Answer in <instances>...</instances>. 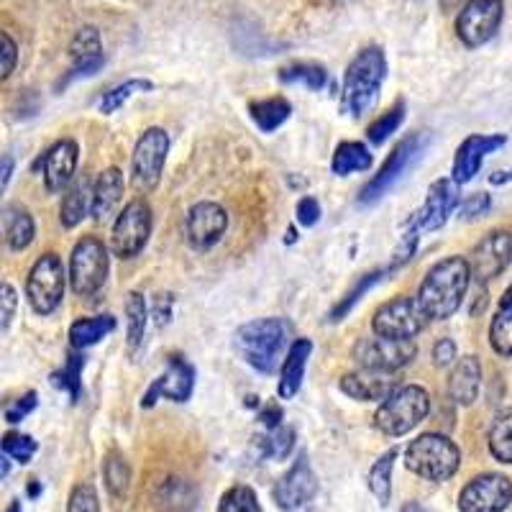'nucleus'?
I'll return each instance as SVG.
<instances>
[{"label": "nucleus", "mask_w": 512, "mask_h": 512, "mask_svg": "<svg viewBox=\"0 0 512 512\" xmlns=\"http://www.w3.org/2000/svg\"><path fill=\"white\" fill-rule=\"evenodd\" d=\"M310 354H313V341L310 338H295L290 349H287L285 359H282L280 384H277V395L282 400H292L300 392Z\"/></svg>", "instance_id": "b1692460"}, {"label": "nucleus", "mask_w": 512, "mask_h": 512, "mask_svg": "<svg viewBox=\"0 0 512 512\" xmlns=\"http://www.w3.org/2000/svg\"><path fill=\"white\" fill-rule=\"evenodd\" d=\"M34 410H36V392H26L24 397H18V400H13L11 405H6V410H3V418H6V423L16 425V423H21L26 415L34 413Z\"/></svg>", "instance_id": "de8ad7c7"}, {"label": "nucleus", "mask_w": 512, "mask_h": 512, "mask_svg": "<svg viewBox=\"0 0 512 512\" xmlns=\"http://www.w3.org/2000/svg\"><path fill=\"white\" fill-rule=\"evenodd\" d=\"M431 320L420 308L418 297L400 295L390 303H382L372 315V331L374 336L384 338H415Z\"/></svg>", "instance_id": "9b49d317"}, {"label": "nucleus", "mask_w": 512, "mask_h": 512, "mask_svg": "<svg viewBox=\"0 0 512 512\" xmlns=\"http://www.w3.org/2000/svg\"><path fill=\"white\" fill-rule=\"evenodd\" d=\"M11 177H13V157L11 154H6V157H3V172H0V187H3V190L8 187Z\"/></svg>", "instance_id": "6e6d98bb"}, {"label": "nucleus", "mask_w": 512, "mask_h": 512, "mask_svg": "<svg viewBox=\"0 0 512 512\" xmlns=\"http://www.w3.org/2000/svg\"><path fill=\"white\" fill-rule=\"evenodd\" d=\"M400 512H433V510H428V507H423V505H420V502H408V505L402 507Z\"/></svg>", "instance_id": "13d9d810"}, {"label": "nucleus", "mask_w": 512, "mask_h": 512, "mask_svg": "<svg viewBox=\"0 0 512 512\" xmlns=\"http://www.w3.org/2000/svg\"><path fill=\"white\" fill-rule=\"evenodd\" d=\"M295 438V428H290V425L274 428V431L269 433V448H272L274 459H287L292 448H295Z\"/></svg>", "instance_id": "49530a36"}, {"label": "nucleus", "mask_w": 512, "mask_h": 512, "mask_svg": "<svg viewBox=\"0 0 512 512\" xmlns=\"http://www.w3.org/2000/svg\"><path fill=\"white\" fill-rule=\"evenodd\" d=\"M103 479L113 497H126L128 487H131V466H128L126 456L118 454V451H111L105 456Z\"/></svg>", "instance_id": "a19ab883"}, {"label": "nucleus", "mask_w": 512, "mask_h": 512, "mask_svg": "<svg viewBox=\"0 0 512 512\" xmlns=\"http://www.w3.org/2000/svg\"><path fill=\"white\" fill-rule=\"evenodd\" d=\"M93 187L90 180L82 177L72 185V190L64 195L62 208H59V223L64 228H77L88 216H93Z\"/></svg>", "instance_id": "c85d7f7f"}, {"label": "nucleus", "mask_w": 512, "mask_h": 512, "mask_svg": "<svg viewBox=\"0 0 512 512\" xmlns=\"http://www.w3.org/2000/svg\"><path fill=\"white\" fill-rule=\"evenodd\" d=\"M280 82H287V85H303V88L313 90V93H320V90L331 88V75L315 62H295L282 67Z\"/></svg>", "instance_id": "473e14b6"}, {"label": "nucleus", "mask_w": 512, "mask_h": 512, "mask_svg": "<svg viewBox=\"0 0 512 512\" xmlns=\"http://www.w3.org/2000/svg\"><path fill=\"white\" fill-rule=\"evenodd\" d=\"M228 228V213L218 203L210 200H200L187 210L185 218V233L195 249H210L226 236Z\"/></svg>", "instance_id": "6ab92c4d"}, {"label": "nucleus", "mask_w": 512, "mask_h": 512, "mask_svg": "<svg viewBox=\"0 0 512 512\" xmlns=\"http://www.w3.org/2000/svg\"><path fill=\"white\" fill-rule=\"evenodd\" d=\"M507 144L505 134H492V136H469V139L461 141V146L456 149L454 167H451V180L456 185H464V182H472L477 177L479 167H482L484 157Z\"/></svg>", "instance_id": "412c9836"}, {"label": "nucleus", "mask_w": 512, "mask_h": 512, "mask_svg": "<svg viewBox=\"0 0 512 512\" xmlns=\"http://www.w3.org/2000/svg\"><path fill=\"white\" fill-rule=\"evenodd\" d=\"M249 116L254 118V123L262 128L264 134H272L292 116V105L287 98L254 100V103H249Z\"/></svg>", "instance_id": "2f4dec72"}, {"label": "nucleus", "mask_w": 512, "mask_h": 512, "mask_svg": "<svg viewBox=\"0 0 512 512\" xmlns=\"http://www.w3.org/2000/svg\"><path fill=\"white\" fill-rule=\"evenodd\" d=\"M402 121H405V100H397V103L392 105L390 111L382 113V116H379L377 121H374L372 126L367 128V139L372 141L374 146L384 144V141L390 139V136L395 134L397 128L402 126Z\"/></svg>", "instance_id": "79ce46f5"}, {"label": "nucleus", "mask_w": 512, "mask_h": 512, "mask_svg": "<svg viewBox=\"0 0 512 512\" xmlns=\"http://www.w3.org/2000/svg\"><path fill=\"white\" fill-rule=\"evenodd\" d=\"M36 448H39V443L31 436H26V433H6L3 436V454L8 459L18 461V464H29L34 459Z\"/></svg>", "instance_id": "c03bdc74"}, {"label": "nucleus", "mask_w": 512, "mask_h": 512, "mask_svg": "<svg viewBox=\"0 0 512 512\" xmlns=\"http://www.w3.org/2000/svg\"><path fill=\"white\" fill-rule=\"evenodd\" d=\"M116 331V318L113 315H95V318H80L70 326V344L72 349H90L105 336Z\"/></svg>", "instance_id": "7c9ffc66"}, {"label": "nucleus", "mask_w": 512, "mask_h": 512, "mask_svg": "<svg viewBox=\"0 0 512 512\" xmlns=\"http://www.w3.org/2000/svg\"><path fill=\"white\" fill-rule=\"evenodd\" d=\"M154 85L152 80H141V77H131V80L121 82V85H116V88H111L108 93L100 98L98 103V111L103 113V116H111V113L121 111L123 105L128 103V100L134 98V95L139 93H149Z\"/></svg>", "instance_id": "58836bf2"}, {"label": "nucleus", "mask_w": 512, "mask_h": 512, "mask_svg": "<svg viewBox=\"0 0 512 512\" xmlns=\"http://www.w3.org/2000/svg\"><path fill=\"white\" fill-rule=\"evenodd\" d=\"M459 185H456L451 177L446 180H436L428 187V195H425V203L420 205L413 213V221L418 223V228L423 233L438 231L448 223L451 213L459 208Z\"/></svg>", "instance_id": "aec40b11"}, {"label": "nucleus", "mask_w": 512, "mask_h": 512, "mask_svg": "<svg viewBox=\"0 0 512 512\" xmlns=\"http://www.w3.org/2000/svg\"><path fill=\"white\" fill-rule=\"evenodd\" d=\"M70 57L72 67L57 82V90L67 88L70 82L80 80V77H93L95 72L103 70V39H100V31L95 26H82V29H77V34L70 41Z\"/></svg>", "instance_id": "a211bd4d"}, {"label": "nucleus", "mask_w": 512, "mask_h": 512, "mask_svg": "<svg viewBox=\"0 0 512 512\" xmlns=\"http://www.w3.org/2000/svg\"><path fill=\"white\" fill-rule=\"evenodd\" d=\"M67 512H100V500L93 484L80 482L72 487Z\"/></svg>", "instance_id": "a18cd8bd"}, {"label": "nucleus", "mask_w": 512, "mask_h": 512, "mask_svg": "<svg viewBox=\"0 0 512 512\" xmlns=\"http://www.w3.org/2000/svg\"><path fill=\"white\" fill-rule=\"evenodd\" d=\"M502 16V0H469L456 16V36L469 49L484 47L500 31Z\"/></svg>", "instance_id": "ddd939ff"}, {"label": "nucleus", "mask_w": 512, "mask_h": 512, "mask_svg": "<svg viewBox=\"0 0 512 512\" xmlns=\"http://www.w3.org/2000/svg\"><path fill=\"white\" fill-rule=\"evenodd\" d=\"M169 154V134L164 128L152 126L139 136L131 154V180L141 195H149L159 187L164 172V162Z\"/></svg>", "instance_id": "1a4fd4ad"}, {"label": "nucleus", "mask_w": 512, "mask_h": 512, "mask_svg": "<svg viewBox=\"0 0 512 512\" xmlns=\"http://www.w3.org/2000/svg\"><path fill=\"white\" fill-rule=\"evenodd\" d=\"M456 361H459V351H456L454 341L451 338H438L436 346H433V364L438 369H446L456 364Z\"/></svg>", "instance_id": "8fccbe9b"}, {"label": "nucleus", "mask_w": 512, "mask_h": 512, "mask_svg": "<svg viewBox=\"0 0 512 512\" xmlns=\"http://www.w3.org/2000/svg\"><path fill=\"white\" fill-rule=\"evenodd\" d=\"M123 172L118 167H108L100 172L98 182L93 187V218L98 223H105L116 213V208L123 200Z\"/></svg>", "instance_id": "a878e982"}, {"label": "nucleus", "mask_w": 512, "mask_h": 512, "mask_svg": "<svg viewBox=\"0 0 512 512\" xmlns=\"http://www.w3.org/2000/svg\"><path fill=\"white\" fill-rule=\"evenodd\" d=\"M195 390V367L180 354L167 356V369L159 374L152 382V387L146 390L141 408H154L159 400H172V402H187Z\"/></svg>", "instance_id": "2eb2a0df"}, {"label": "nucleus", "mask_w": 512, "mask_h": 512, "mask_svg": "<svg viewBox=\"0 0 512 512\" xmlns=\"http://www.w3.org/2000/svg\"><path fill=\"white\" fill-rule=\"evenodd\" d=\"M259 420H262V425L267 431H274V428H280L285 415H282V408L277 402H267L262 408V413H259Z\"/></svg>", "instance_id": "5fc2aeb1"}, {"label": "nucleus", "mask_w": 512, "mask_h": 512, "mask_svg": "<svg viewBox=\"0 0 512 512\" xmlns=\"http://www.w3.org/2000/svg\"><path fill=\"white\" fill-rule=\"evenodd\" d=\"M425 134H410L400 141L390 152V157L384 159V164L379 167L377 175L367 182V185L361 187L359 203L361 205H374L377 200H382L397 182L402 180V175L408 172L410 167L415 164V159L423 154L425 146Z\"/></svg>", "instance_id": "9d476101"}, {"label": "nucleus", "mask_w": 512, "mask_h": 512, "mask_svg": "<svg viewBox=\"0 0 512 512\" xmlns=\"http://www.w3.org/2000/svg\"><path fill=\"white\" fill-rule=\"evenodd\" d=\"M292 326L285 318H256L244 323L233 336L241 359L259 374H272L292 346Z\"/></svg>", "instance_id": "f03ea898"}, {"label": "nucleus", "mask_w": 512, "mask_h": 512, "mask_svg": "<svg viewBox=\"0 0 512 512\" xmlns=\"http://www.w3.org/2000/svg\"><path fill=\"white\" fill-rule=\"evenodd\" d=\"M512 262V231H489L482 241L472 249V259H469V267H472V280H477L479 285H487L495 277H500Z\"/></svg>", "instance_id": "dca6fc26"}, {"label": "nucleus", "mask_w": 512, "mask_h": 512, "mask_svg": "<svg viewBox=\"0 0 512 512\" xmlns=\"http://www.w3.org/2000/svg\"><path fill=\"white\" fill-rule=\"evenodd\" d=\"M489 346L500 356H512V287L505 292L495 318L489 323Z\"/></svg>", "instance_id": "72a5a7b5"}, {"label": "nucleus", "mask_w": 512, "mask_h": 512, "mask_svg": "<svg viewBox=\"0 0 512 512\" xmlns=\"http://www.w3.org/2000/svg\"><path fill=\"white\" fill-rule=\"evenodd\" d=\"M431 413V395L420 384H400L374 413L377 431L390 438L408 436Z\"/></svg>", "instance_id": "20e7f679"}, {"label": "nucleus", "mask_w": 512, "mask_h": 512, "mask_svg": "<svg viewBox=\"0 0 512 512\" xmlns=\"http://www.w3.org/2000/svg\"><path fill=\"white\" fill-rule=\"evenodd\" d=\"M77 162H80V149L72 139H62L54 146H49L44 157L39 159L44 185L49 192H62L64 187L75 180Z\"/></svg>", "instance_id": "4be33fe9"}, {"label": "nucleus", "mask_w": 512, "mask_h": 512, "mask_svg": "<svg viewBox=\"0 0 512 512\" xmlns=\"http://www.w3.org/2000/svg\"><path fill=\"white\" fill-rule=\"evenodd\" d=\"M489 454L500 464H512V408L500 410L489 428Z\"/></svg>", "instance_id": "c9c22d12"}, {"label": "nucleus", "mask_w": 512, "mask_h": 512, "mask_svg": "<svg viewBox=\"0 0 512 512\" xmlns=\"http://www.w3.org/2000/svg\"><path fill=\"white\" fill-rule=\"evenodd\" d=\"M111 272L108 246L98 236H82L70 254V287L77 297H93L103 290Z\"/></svg>", "instance_id": "423d86ee"}, {"label": "nucleus", "mask_w": 512, "mask_h": 512, "mask_svg": "<svg viewBox=\"0 0 512 512\" xmlns=\"http://www.w3.org/2000/svg\"><path fill=\"white\" fill-rule=\"evenodd\" d=\"M0 305H3V313H0V328L3 331H8V326H11L13 315H16V305H18V297H16V290H13L8 282H3V287H0Z\"/></svg>", "instance_id": "603ef678"}, {"label": "nucleus", "mask_w": 512, "mask_h": 512, "mask_svg": "<svg viewBox=\"0 0 512 512\" xmlns=\"http://www.w3.org/2000/svg\"><path fill=\"white\" fill-rule=\"evenodd\" d=\"M6 512H21V502H18V500H11V505L6 507Z\"/></svg>", "instance_id": "052dcab7"}, {"label": "nucleus", "mask_w": 512, "mask_h": 512, "mask_svg": "<svg viewBox=\"0 0 512 512\" xmlns=\"http://www.w3.org/2000/svg\"><path fill=\"white\" fill-rule=\"evenodd\" d=\"M492 185H505V182H512V167L505 169V172H495V175L489 177Z\"/></svg>", "instance_id": "4d7b16f0"}, {"label": "nucleus", "mask_w": 512, "mask_h": 512, "mask_svg": "<svg viewBox=\"0 0 512 512\" xmlns=\"http://www.w3.org/2000/svg\"><path fill=\"white\" fill-rule=\"evenodd\" d=\"M218 512H264L259 505V497L251 487L246 484H236L221 497L218 502Z\"/></svg>", "instance_id": "37998d69"}, {"label": "nucleus", "mask_w": 512, "mask_h": 512, "mask_svg": "<svg viewBox=\"0 0 512 512\" xmlns=\"http://www.w3.org/2000/svg\"><path fill=\"white\" fill-rule=\"evenodd\" d=\"M67 272L57 254H41L29 269V280H26V297H29L31 308L39 315H52L62 305L64 287H67Z\"/></svg>", "instance_id": "6e6552de"}, {"label": "nucleus", "mask_w": 512, "mask_h": 512, "mask_svg": "<svg viewBox=\"0 0 512 512\" xmlns=\"http://www.w3.org/2000/svg\"><path fill=\"white\" fill-rule=\"evenodd\" d=\"M374 157L369 152L367 144H361V141H344V144H338V149L333 152L331 159V169L336 177H349L354 172H367L372 167Z\"/></svg>", "instance_id": "c756f323"}, {"label": "nucleus", "mask_w": 512, "mask_h": 512, "mask_svg": "<svg viewBox=\"0 0 512 512\" xmlns=\"http://www.w3.org/2000/svg\"><path fill=\"white\" fill-rule=\"evenodd\" d=\"M472 285V267L464 256H446L425 272L418 290V303L428 320H446L461 308Z\"/></svg>", "instance_id": "f257e3e1"}, {"label": "nucleus", "mask_w": 512, "mask_h": 512, "mask_svg": "<svg viewBox=\"0 0 512 512\" xmlns=\"http://www.w3.org/2000/svg\"><path fill=\"white\" fill-rule=\"evenodd\" d=\"M39 492H41V484L39 482H31L29 484V495L36 497V495H39Z\"/></svg>", "instance_id": "bf43d9fd"}, {"label": "nucleus", "mask_w": 512, "mask_h": 512, "mask_svg": "<svg viewBox=\"0 0 512 512\" xmlns=\"http://www.w3.org/2000/svg\"><path fill=\"white\" fill-rule=\"evenodd\" d=\"M405 466L428 482H448L459 472L461 451L443 433H423L405 448Z\"/></svg>", "instance_id": "39448f33"}, {"label": "nucleus", "mask_w": 512, "mask_h": 512, "mask_svg": "<svg viewBox=\"0 0 512 512\" xmlns=\"http://www.w3.org/2000/svg\"><path fill=\"white\" fill-rule=\"evenodd\" d=\"M341 392L349 395L351 400L359 402H377L387 400L392 392L400 387L397 379L387 372H372V369H359V372H349L338 382Z\"/></svg>", "instance_id": "5701e85b"}, {"label": "nucleus", "mask_w": 512, "mask_h": 512, "mask_svg": "<svg viewBox=\"0 0 512 512\" xmlns=\"http://www.w3.org/2000/svg\"><path fill=\"white\" fill-rule=\"evenodd\" d=\"M418 356V346L413 338L402 341V338H384L372 336L361 338L354 349V359L359 361L361 369H372V372H400Z\"/></svg>", "instance_id": "f8f14e48"}, {"label": "nucleus", "mask_w": 512, "mask_h": 512, "mask_svg": "<svg viewBox=\"0 0 512 512\" xmlns=\"http://www.w3.org/2000/svg\"><path fill=\"white\" fill-rule=\"evenodd\" d=\"M395 269H400V267H397V264H390V267L374 269V272H369V274H361V280L356 282L354 290L346 292L344 300H341V303H338L336 308L331 310V320H333V323H338V320H344L346 313H351V308H354V305L359 303L361 297H364V292L372 290V287L377 285L379 280H382L384 274H392V272H395Z\"/></svg>", "instance_id": "ea45409f"}, {"label": "nucleus", "mask_w": 512, "mask_h": 512, "mask_svg": "<svg viewBox=\"0 0 512 512\" xmlns=\"http://www.w3.org/2000/svg\"><path fill=\"white\" fill-rule=\"evenodd\" d=\"M512 502V482L505 474H479L459 492V512H505Z\"/></svg>", "instance_id": "4468645a"}, {"label": "nucleus", "mask_w": 512, "mask_h": 512, "mask_svg": "<svg viewBox=\"0 0 512 512\" xmlns=\"http://www.w3.org/2000/svg\"><path fill=\"white\" fill-rule=\"evenodd\" d=\"M295 216H297V223H300V226L313 228L315 223L320 221V216H323V213H320V203L308 195V198H303L300 203H297Z\"/></svg>", "instance_id": "3c124183"}, {"label": "nucleus", "mask_w": 512, "mask_h": 512, "mask_svg": "<svg viewBox=\"0 0 512 512\" xmlns=\"http://www.w3.org/2000/svg\"><path fill=\"white\" fill-rule=\"evenodd\" d=\"M126 338L128 349L136 351L144 344L146 323H149V308H146V297L141 292H128L126 295Z\"/></svg>", "instance_id": "f704fd0d"}, {"label": "nucleus", "mask_w": 512, "mask_h": 512, "mask_svg": "<svg viewBox=\"0 0 512 512\" xmlns=\"http://www.w3.org/2000/svg\"><path fill=\"white\" fill-rule=\"evenodd\" d=\"M387 77V57L379 47H364L346 67L341 90V113L351 118L367 116L379 98Z\"/></svg>", "instance_id": "7ed1b4c3"}, {"label": "nucleus", "mask_w": 512, "mask_h": 512, "mask_svg": "<svg viewBox=\"0 0 512 512\" xmlns=\"http://www.w3.org/2000/svg\"><path fill=\"white\" fill-rule=\"evenodd\" d=\"M315 495H318V477H315L313 466H310L308 454H300L295 464L290 466V472L274 484L272 497L280 510L295 512L308 505V502H313Z\"/></svg>", "instance_id": "f3484780"}, {"label": "nucleus", "mask_w": 512, "mask_h": 512, "mask_svg": "<svg viewBox=\"0 0 512 512\" xmlns=\"http://www.w3.org/2000/svg\"><path fill=\"white\" fill-rule=\"evenodd\" d=\"M397 461V448H390V451H384L374 466L369 469V489H372V495L377 497L379 505H390L392 497V469H395Z\"/></svg>", "instance_id": "e433bc0d"}, {"label": "nucleus", "mask_w": 512, "mask_h": 512, "mask_svg": "<svg viewBox=\"0 0 512 512\" xmlns=\"http://www.w3.org/2000/svg\"><path fill=\"white\" fill-rule=\"evenodd\" d=\"M482 390V364L477 356H459L448 374V397L456 405H474Z\"/></svg>", "instance_id": "393cba45"}, {"label": "nucleus", "mask_w": 512, "mask_h": 512, "mask_svg": "<svg viewBox=\"0 0 512 512\" xmlns=\"http://www.w3.org/2000/svg\"><path fill=\"white\" fill-rule=\"evenodd\" d=\"M489 208H492V198L487 192H474L459 205V213L464 221H472V218H482Z\"/></svg>", "instance_id": "09e8293b"}, {"label": "nucleus", "mask_w": 512, "mask_h": 512, "mask_svg": "<svg viewBox=\"0 0 512 512\" xmlns=\"http://www.w3.org/2000/svg\"><path fill=\"white\" fill-rule=\"evenodd\" d=\"M16 59H18V47L16 41L11 39L8 31H3V72H0V80H8L16 70Z\"/></svg>", "instance_id": "864d4df0"}, {"label": "nucleus", "mask_w": 512, "mask_h": 512, "mask_svg": "<svg viewBox=\"0 0 512 512\" xmlns=\"http://www.w3.org/2000/svg\"><path fill=\"white\" fill-rule=\"evenodd\" d=\"M3 236L11 251H24L34 244L36 223L24 205H6L3 210Z\"/></svg>", "instance_id": "bb28decb"}, {"label": "nucleus", "mask_w": 512, "mask_h": 512, "mask_svg": "<svg viewBox=\"0 0 512 512\" xmlns=\"http://www.w3.org/2000/svg\"><path fill=\"white\" fill-rule=\"evenodd\" d=\"M195 502H198V489L182 477H169L154 492V505L162 512H187Z\"/></svg>", "instance_id": "cd10ccee"}, {"label": "nucleus", "mask_w": 512, "mask_h": 512, "mask_svg": "<svg viewBox=\"0 0 512 512\" xmlns=\"http://www.w3.org/2000/svg\"><path fill=\"white\" fill-rule=\"evenodd\" d=\"M82 369H85V354L80 349L70 351L64 367L52 374V384L70 395L72 402L82 400Z\"/></svg>", "instance_id": "4c0bfd02"}, {"label": "nucleus", "mask_w": 512, "mask_h": 512, "mask_svg": "<svg viewBox=\"0 0 512 512\" xmlns=\"http://www.w3.org/2000/svg\"><path fill=\"white\" fill-rule=\"evenodd\" d=\"M154 228L152 205L144 198H134L131 203L123 205L118 218L111 228V251L118 259H134L149 244Z\"/></svg>", "instance_id": "0eeeda50"}]
</instances>
